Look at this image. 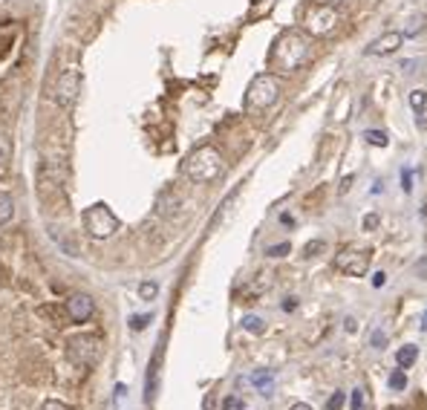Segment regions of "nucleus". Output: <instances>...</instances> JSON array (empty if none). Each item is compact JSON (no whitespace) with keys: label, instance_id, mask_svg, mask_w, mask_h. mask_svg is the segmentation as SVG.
I'll return each mask as SVG.
<instances>
[{"label":"nucleus","instance_id":"1","mask_svg":"<svg viewBox=\"0 0 427 410\" xmlns=\"http://www.w3.org/2000/svg\"><path fill=\"white\" fill-rule=\"evenodd\" d=\"M309 58H312V38L298 29L277 35V41L271 44V52H268V64L277 73H298Z\"/></svg>","mask_w":427,"mask_h":410},{"label":"nucleus","instance_id":"2","mask_svg":"<svg viewBox=\"0 0 427 410\" xmlns=\"http://www.w3.org/2000/svg\"><path fill=\"white\" fill-rule=\"evenodd\" d=\"M182 174L196 182V185H208V182H217L226 174V159L223 154L214 148V145H202L196 151H191V156L182 165Z\"/></svg>","mask_w":427,"mask_h":410},{"label":"nucleus","instance_id":"3","mask_svg":"<svg viewBox=\"0 0 427 410\" xmlns=\"http://www.w3.org/2000/svg\"><path fill=\"white\" fill-rule=\"evenodd\" d=\"M277 99H280V79H277L274 73H260V76L251 79L243 104H246L248 113H263V110H268Z\"/></svg>","mask_w":427,"mask_h":410},{"label":"nucleus","instance_id":"4","mask_svg":"<svg viewBox=\"0 0 427 410\" xmlns=\"http://www.w3.org/2000/svg\"><path fill=\"white\" fill-rule=\"evenodd\" d=\"M81 223H84V229H87V234L93 240H107V237H113L119 231V217L104 202H96V205H90V209H84Z\"/></svg>","mask_w":427,"mask_h":410},{"label":"nucleus","instance_id":"5","mask_svg":"<svg viewBox=\"0 0 427 410\" xmlns=\"http://www.w3.org/2000/svg\"><path fill=\"white\" fill-rule=\"evenodd\" d=\"M370 263H373V251L370 249H343V251L335 254L332 269L341 271V275H346V278H364Z\"/></svg>","mask_w":427,"mask_h":410},{"label":"nucleus","instance_id":"6","mask_svg":"<svg viewBox=\"0 0 427 410\" xmlns=\"http://www.w3.org/2000/svg\"><path fill=\"white\" fill-rule=\"evenodd\" d=\"M303 26H306V35L323 38V35H329V32L338 26V9L326 6V4H315V6L306 9Z\"/></svg>","mask_w":427,"mask_h":410},{"label":"nucleus","instance_id":"7","mask_svg":"<svg viewBox=\"0 0 427 410\" xmlns=\"http://www.w3.org/2000/svg\"><path fill=\"white\" fill-rule=\"evenodd\" d=\"M79 93H81V70L79 66H66L55 81V93H52L55 104L58 107H73L79 101Z\"/></svg>","mask_w":427,"mask_h":410},{"label":"nucleus","instance_id":"8","mask_svg":"<svg viewBox=\"0 0 427 410\" xmlns=\"http://www.w3.org/2000/svg\"><path fill=\"white\" fill-rule=\"evenodd\" d=\"M66 353L76 364H93L101 356V341L93 335H76V338H69Z\"/></svg>","mask_w":427,"mask_h":410},{"label":"nucleus","instance_id":"9","mask_svg":"<svg viewBox=\"0 0 427 410\" xmlns=\"http://www.w3.org/2000/svg\"><path fill=\"white\" fill-rule=\"evenodd\" d=\"M401 44H404V35L401 32H384V35H378L373 44H367V55H373V58H384V55H393V52H398L401 49Z\"/></svg>","mask_w":427,"mask_h":410},{"label":"nucleus","instance_id":"10","mask_svg":"<svg viewBox=\"0 0 427 410\" xmlns=\"http://www.w3.org/2000/svg\"><path fill=\"white\" fill-rule=\"evenodd\" d=\"M66 312H69V321H73V324H84V321L93 318L96 304H93L90 295H73L66 301Z\"/></svg>","mask_w":427,"mask_h":410},{"label":"nucleus","instance_id":"11","mask_svg":"<svg viewBox=\"0 0 427 410\" xmlns=\"http://www.w3.org/2000/svg\"><path fill=\"white\" fill-rule=\"evenodd\" d=\"M12 168V139L6 133H0V179H4Z\"/></svg>","mask_w":427,"mask_h":410},{"label":"nucleus","instance_id":"12","mask_svg":"<svg viewBox=\"0 0 427 410\" xmlns=\"http://www.w3.org/2000/svg\"><path fill=\"white\" fill-rule=\"evenodd\" d=\"M12 220H15V199H12V194L0 191V229L9 226Z\"/></svg>","mask_w":427,"mask_h":410},{"label":"nucleus","instance_id":"13","mask_svg":"<svg viewBox=\"0 0 427 410\" xmlns=\"http://www.w3.org/2000/svg\"><path fill=\"white\" fill-rule=\"evenodd\" d=\"M251 384L260 390V396H271V387H274V373L271 370H257L251 376Z\"/></svg>","mask_w":427,"mask_h":410},{"label":"nucleus","instance_id":"14","mask_svg":"<svg viewBox=\"0 0 427 410\" xmlns=\"http://www.w3.org/2000/svg\"><path fill=\"white\" fill-rule=\"evenodd\" d=\"M416 359H418V347H416V344H404V347L396 353V361H398V367H401V370L413 367V364H416Z\"/></svg>","mask_w":427,"mask_h":410},{"label":"nucleus","instance_id":"15","mask_svg":"<svg viewBox=\"0 0 427 410\" xmlns=\"http://www.w3.org/2000/svg\"><path fill=\"white\" fill-rule=\"evenodd\" d=\"M364 142L373 145V148H387V145H390V136H387L384 130H367V133H364Z\"/></svg>","mask_w":427,"mask_h":410},{"label":"nucleus","instance_id":"16","mask_svg":"<svg viewBox=\"0 0 427 410\" xmlns=\"http://www.w3.org/2000/svg\"><path fill=\"white\" fill-rule=\"evenodd\" d=\"M243 329L246 332H254V335H263L266 332V321L260 315H246L243 318Z\"/></svg>","mask_w":427,"mask_h":410},{"label":"nucleus","instance_id":"17","mask_svg":"<svg viewBox=\"0 0 427 410\" xmlns=\"http://www.w3.org/2000/svg\"><path fill=\"white\" fill-rule=\"evenodd\" d=\"M387 384H390V390H396V393H401V390H407V370H393L390 373V379H387Z\"/></svg>","mask_w":427,"mask_h":410},{"label":"nucleus","instance_id":"18","mask_svg":"<svg viewBox=\"0 0 427 410\" xmlns=\"http://www.w3.org/2000/svg\"><path fill=\"white\" fill-rule=\"evenodd\" d=\"M424 26H427V15H413V18H410V24H407V29H404L401 35H404V38H416Z\"/></svg>","mask_w":427,"mask_h":410},{"label":"nucleus","instance_id":"19","mask_svg":"<svg viewBox=\"0 0 427 410\" xmlns=\"http://www.w3.org/2000/svg\"><path fill=\"white\" fill-rule=\"evenodd\" d=\"M349 404H352V410H367V393H364V387H355L352 390Z\"/></svg>","mask_w":427,"mask_h":410},{"label":"nucleus","instance_id":"20","mask_svg":"<svg viewBox=\"0 0 427 410\" xmlns=\"http://www.w3.org/2000/svg\"><path fill=\"white\" fill-rule=\"evenodd\" d=\"M156 295H159V286H156L154 281H145V284L139 286V298H141V301H154Z\"/></svg>","mask_w":427,"mask_h":410},{"label":"nucleus","instance_id":"21","mask_svg":"<svg viewBox=\"0 0 427 410\" xmlns=\"http://www.w3.org/2000/svg\"><path fill=\"white\" fill-rule=\"evenodd\" d=\"M410 107H413L416 113L424 110V107H427V93H424V90H413V93H410Z\"/></svg>","mask_w":427,"mask_h":410},{"label":"nucleus","instance_id":"22","mask_svg":"<svg viewBox=\"0 0 427 410\" xmlns=\"http://www.w3.org/2000/svg\"><path fill=\"white\" fill-rule=\"evenodd\" d=\"M343 401H346V393H343V390H335V393L326 399V410H341Z\"/></svg>","mask_w":427,"mask_h":410},{"label":"nucleus","instance_id":"23","mask_svg":"<svg viewBox=\"0 0 427 410\" xmlns=\"http://www.w3.org/2000/svg\"><path fill=\"white\" fill-rule=\"evenodd\" d=\"M370 347H373V350H384V347H387V332H384V329H376V332L370 335Z\"/></svg>","mask_w":427,"mask_h":410},{"label":"nucleus","instance_id":"24","mask_svg":"<svg viewBox=\"0 0 427 410\" xmlns=\"http://www.w3.org/2000/svg\"><path fill=\"white\" fill-rule=\"evenodd\" d=\"M289 251H292V246H289V243H277V246H268V249H266V254H268V257H286Z\"/></svg>","mask_w":427,"mask_h":410},{"label":"nucleus","instance_id":"25","mask_svg":"<svg viewBox=\"0 0 427 410\" xmlns=\"http://www.w3.org/2000/svg\"><path fill=\"white\" fill-rule=\"evenodd\" d=\"M323 249H326V243H323V240H312V243H306L303 254H306V257H315V254H321Z\"/></svg>","mask_w":427,"mask_h":410},{"label":"nucleus","instance_id":"26","mask_svg":"<svg viewBox=\"0 0 427 410\" xmlns=\"http://www.w3.org/2000/svg\"><path fill=\"white\" fill-rule=\"evenodd\" d=\"M148 324H151V315H133V318H130V329H136V332L145 329Z\"/></svg>","mask_w":427,"mask_h":410},{"label":"nucleus","instance_id":"27","mask_svg":"<svg viewBox=\"0 0 427 410\" xmlns=\"http://www.w3.org/2000/svg\"><path fill=\"white\" fill-rule=\"evenodd\" d=\"M246 404H243V399H237V396H228L226 401H223V410H243Z\"/></svg>","mask_w":427,"mask_h":410},{"label":"nucleus","instance_id":"28","mask_svg":"<svg viewBox=\"0 0 427 410\" xmlns=\"http://www.w3.org/2000/svg\"><path fill=\"white\" fill-rule=\"evenodd\" d=\"M401 188H404V194H410L413 191V171L407 168V171H401Z\"/></svg>","mask_w":427,"mask_h":410},{"label":"nucleus","instance_id":"29","mask_svg":"<svg viewBox=\"0 0 427 410\" xmlns=\"http://www.w3.org/2000/svg\"><path fill=\"white\" fill-rule=\"evenodd\" d=\"M378 223H381V217H378V214H367V217H364V231H376V229H378Z\"/></svg>","mask_w":427,"mask_h":410},{"label":"nucleus","instance_id":"30","mask_svg":"<svg viewBox=\"0 0 427 410\" xmlns=\"http://www.w3.org/2000/svg\"><path fill=\"white\" fill-rule=\"evenodd\" d=\"M41 410H69L64 401H58V399H46L44 404H41Z\"/></svg>","mask_w":427,"mask_h":410},{"label":"nucleus","instance_id":"31","mask_svg":"<svg viewBox=\"0 0 427 410\" xmlns=\"http://www.w3.org/2000/svg\"><path fill=\"white\" fill-rule=\"evenodd\" d=\"M413 271H416V278H421V281H427V257H421V260L416 263V269H413Z\"/></svg>","mask_w":427,"mask_h":410},{"label":"nucleus","instance_id":"32","mask_svg":"<svg viewBox=\"0 0 427 410\" xmlns=\"http://www.w3.org/2000/svg\"><path fill=\"white\" fill-rule=\"evenodd\" d=\"M416 127H418V130H427V107L416 113Z\"/></svg>","mask_w":427,"mask_h":410},{"label":"nucleus","instance_id":"33","mask_svg":"<svg viewBox=\"0 0 427 410\" xmlns=\"http://www.w3.org/2000/svg\"><path fill=\"white\" fill-rule=\"evenodd\" d=\"M384 284H387V275H384V271H378V275L373 278V286H376V289H381Z\"/></svg>","mask_w":427,"mask_h":410},{"label":"nucleus","instance_id":"34","mask_svg":"<svg viewBox=\"0 0 427 410\" xmlns=\"http://www.w3.org/2000/svg\"><path fill=\"white\" fill-rule=\"evenodd\" d=\"M318 4H326V6L338 9V6H343V4H346V0H318Z\"/></svg>","mask_w":427,"mask_h":410},{"label":"nucleus","instance_id":"35","mask_svg":"<svg viewBox=\"0 0 427 410\" xmlns=\"http://www.w3.org/2000/svg\"><path fill=\"white\" fill-rule=\"evenodd\" d=\"M343 329H346V332H355V329H358V326H355V318H343Z\"/></svg>","mask_w":427,"mask_h":410},{"label":"nucleus","instance_id":"36","mask_svg":"<svg viewBox=\"0 0 427 410\" xmlns=\"http://www.w3.org/2000/svg\"><path fill=\"white\" fill-rule=\"evenodd\" d=\"M295 306H298V301H295V298H286V301H283V309H286V312H292Z\"/></svg>","mask_w":427,"mask_h":410},{"label":"nucleus","instance_id":"37","mask_svg":"<svg viewBox=\"0 0 427 410\" xmlns=\"http://www.w3.org/2000/svg\"><path fill=\"white\" fill-rule=\"evenodd\" d=\"M280 223L283 226H295V217L292 214H280Z\"/></svg>","mask_w":427,"mask_h":410},{"label":"nucleus","instance_id":"38","mask_svg":"<svg viewBox=\"0 0 427 410\" xmlns=\"http://www.w3.org/2000/svg\"><path fill=\"white\" fill-rule=\"evenodd\" d=\"M289 410H312V404H306V401H295Z\"/></svg>","mask_w":427,"mask_h":410},{"label":"nucleus","instance_id":"39","mask_svg":"<svg viewBox=\"0 0 427 410\" xmlns=\"http://www.w3.org/2000/svg\"><path fill=\"white\" fill-rule=\"evenodd\" d=\"M352 179H355V176H343V182H341V194H343V191H349V185H352Z\"/></svg>","mask_w":427,"mask_h":410},{"label":"nucleus","instance_id":"40","mask_svg":"<svg viewBox=\"0 0 427 410\" xmlns=\"http://www.w3.org/2000/svg\"><path fill=\"white\" fill-rule=\"evenodd\" d=\"M421 329H427V312H424V318H421Z\"/></svg>","mask_w":427,"mask_h":410},{"label":"nucleus","instance_id":"41","mask_svg":"<svg viewBox=\"0 0 427 410\" xmlns=\"http://www.w3.org/2000/svg\"><path fill=\"white\" fill-rule=\"evenodd\" d=\"M390 410H404V407H390Z\"/></svg>","mask_w":427,"mask_h":410},{"label":"nucleus","instance_id":"42","mask_svg":"<svg viewBox=\"0 0 427 410\" xmlns=\"http://www.w3.org/2000/svg\"><path fill=\"white\" fill-rule=\"evenodd\" d=\"M243 410H246V407H243Z\"/></svg>","mask_w":427,"mask_h":410}]
</instances>
